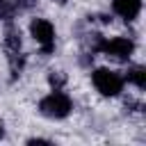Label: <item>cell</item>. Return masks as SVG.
<instances>
[{"label":"cell","mask_w":146,"mask_h":146,"mask_svg":"<svg viewBox=\"0 0 146 146\" xmlns=\"http://www.w3.org/2000/svg\"><path fill=\"white\" fill-rule=\"evenodd\" d=\"M30 32H32L34 41L41 46V50H43L46 55L52 52V48H55V27H52L46 18H34V21L30 23Z\"/></svg>","instance_id":"cell-3"},{"label":"cell","mask_w":146,"mask_h":146,"mask_svg":"<svg viewBox=\"0 0 146 146\" xmlns=\"http://www.w3.org/2000/svg\"><path fill=\"white\" fill-rule=\"evenodd\" d=\"M5 41H7V48H9L11 52H18V50H21V34H18L16 30H9Z\"/></svg>","instance_id":"cell-8"},{"label":"cell","mask_w":146,"mask_h":146,"mask_svg":"<svg viewBox=\"0 0 146 146\" xmlns=\"http://www.w3.org/2000/svg\"><path fill=\"white\" fill-rule=\"evenodd\" d=\"M14 5H16L18 9H32V7L36 5V0H16Z\"/></svg>","instance_id":"cell-10"},{"label":"cell","mask_w":146,"mask_h":146,"mask_svg":"<svg viewBox=\"0 0 146 146\" xmlns=\"http://www.w3.org/2000/svg\"><path fill=\"white\" fill-rule=\"evenodd\" d=\"M125 78H128V82L135 84L137 89H144V87H146V68H144V66H130L128 73H125Z\"/></svg>","instance_id":"cell-6"},{"label":"cell","mask_w":146,"mask_h":146,"mask_svg":"<svg viewBox=\"0 0 146 146\" xmlns=\"http://www.w3.org/2000/svg\"><path fill=\"white\" fill-rule=\"evenodd\" d=\"M16 11V5L9 0H0V21H11Z\"/></svg>","instance_id":"cell-7"},{"label":"cell","mask_w":146,"mask_h":146,"mask_svg":"<svg viewBox=\"0 0 146 146\" xmlns=\"http://www.w3.org/2000/svg\"><path fill=\"white\" fill-rule=\"evenodd\" d=\"M64 80H66V78H64V75H62L59 71H57V73L52 71V73L48 75V82H50V84H52L55 89H57V87H62V84H64Z\"/></svg>","instance_id":"cell-9"},{"label":"cell","mask_w":146,"mask_h":146,"mask_svg":"<svg viewBox=\"0 0 146 146\" xmlns=\"http://www.w3.org/2000/svg\"><path fill=\"white\" fill-rule=\"evenodd\" d=\"M71 107H73L71 98L66 94H62L59 89H55L52 94H48L39 103V112L43 116H48V119H64V116H68Z\"/></svg>","instance_id":"cell-1"},{"label":"cell","mask_w":146,"mask_h":146,"mask_svg":"<svg viewBox=\"0 0 146 146\" xmlns=\"http://www.w3.org/2000/svg\"><path fill=\"white\" fill-rule=\"evenodd\" d=\"M2 135H5V128H2V123H0V139H2Z\"/></svg>","instance_id":"cell-11"},{"label":"cell","mask_w":146,"mask_h":146,"mask_svg":"<svg viewBox=\"0 0 146 146\" xmlns=\"http://www.w3.org/2000/svg\"><path fill=\"white\" fill-rule=\"evenodd\" d=\"M98 50H103L105 55L110 57H116V59H128L135 50V43L125 36H114V39H103Z\"/></svg>","instance_id":"cell-4"},{"label":"cell","mask_w":146,"mask_h":146,"mask_svg":"<svg viewBox=\"0 0 146 146\" xmlns=\"http://www.w3.org/2000/svg\"><path fill=\"white\" fill-rule=\"evenodd\" d=\"M91 80H94V87L103 96H119L123 89V75L112 68H96Z\"/></svg>","instance_id":"cell-2"},{"label":"cell","mask_w":146,"mask_h":146,"mask_svg":"<svg viewBox=\"0 0 146 146\" xmlns=\"http://www.w3.org/2000/svg\"><path fill=\"white\" fill-rule=\"evenodd\" d=\"M112 9H114L121 18L135 21V18L139 16V11H141V2H139V0H114V2H112Z\"/></svg>","instance_id":"cell-5"}]
</instances>
